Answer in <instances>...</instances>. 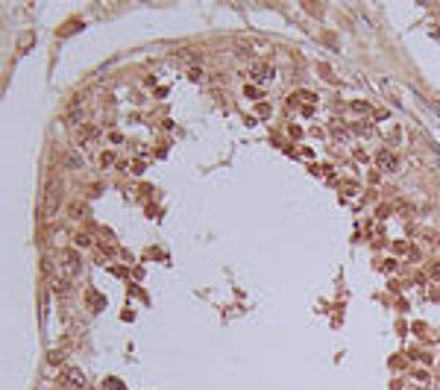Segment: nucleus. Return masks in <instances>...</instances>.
Returning <instances> with one entry per match:
<instances>
[{
  "instance_id": "15",
  "label": "nucleus",
  "mask_w": 440,
  "mask_h": 390,
  "mask_svg": "<svg viewBox=\"0 0 440 390\" xmlns=\"http://www.w3.org/2000/svg\"><path fill=\"white\" fill-rule=\"evenodd\" d=\"M352 112H364V115H367V112H370V106H367V103H361V100H355V103H352Z\"/></svg>"
},
{
  "instance_id": "11",
  "label": "nucleus",
  "mask_w": 440,
  "mask_h": 390,
  "mask_svg": "<svg viewBox=\"0 0 440 390\" xmlns=\"http://www.w3.org/2000/svg\"><path fill=\"white\" fill-rule=\"evenodd\" d=\"M115 164V153L109 150V153H100V167H112Z\"/></svg>"
},
{
  "instance_id": "6",
  "label": "nucleus",
  "mask_w": 440,
  "mask_h": 390,
  "mask_svg": "<svg viewBox=\"0 0 440 390\" xmlns=\"http://www.w3.org/2000/svg\"><path fill=\"white\" fill-rule=\"evenodd\" d=\"M97 135H100V130L97 127H82V130L76 132V138H79V144H91Z\"/></svg>"
},
{
  "instance_id": "12",
  "label": "nucleus",
  "mask_w": 440,
  "mask_h": 390,
  "mask_svg": "<svg viewBox=\"0 0 440 390\" xmlns=\"http://www.w3.org/2000/svg\"><path fill=\"white\" fill-rule=\"evenodd\" d=\"M73 244H76V247H91V238L79 232V235H73Z\"/></svg>"
},
{
  "instance_id": "7",
  "label": "nucleus",
  "mask_w": 440,
  "mask_h": 390,
  "mask_svg": "<svg viewBox=\"0 0 440 390\" xmlns=\"http://www.w3.org/2000/svg\"><path fill=\"white\" fill-rule=\"evenodd\" d=\"M56 205H59V194H56V188H47V214H53V211H56Z\"/></svg>"
},
{
  "instance_id": "1",
  "label": "nucleus",
  "mask_w": 440,
  "mask_h": 390,
  "mask_svg": "<svg viewBox=\"0 0 440 390\" xmlns=\"http://www.w3.org/2000/svg\"><path fill=\"white\" fill-rule=\"evenodd\" d=\"M56 267H59L62 279H76L82 273V259L73 250H59L56 253Z\"/></svg>"
},
{
  "instance_id": "3",
  "label": "nucleus",
  "mask_w": 440,
  "mask_h": 390,
  "mask_svg": "<svg viewBox=\"0 0 440 390\" xmlns=\"http://www.w3.org/2000/svg\"><path fill=\"white\" fill-rule=\"evenodd\" d=\"M250 76H252V82H267V79H273V65H267V62H252Z\"/></svg>"
},
{
  "instance_id": "13",
  "label": "nucleus",
  "mask_w": 440,
  "mask_h": 390,
  "mask_svg": "<svg viewBox=\"0 0 440 390\" xmlns=\"http://www.w3.org/2000/svg\"><path fill=\"white\" fill-rule=\"evenodd\" d=\"M429 276H432L435 282H440V259L432 261V267H429Z\"/></svg>"
},
{
  "instance_id": "9",
  "label": "nucleus",
  "mask_w": 440,
  "mask_h": 390,
  "mask_svg": "<svg viewBox=\"0 0 440 390\" xmlns=\"http://www.w3.org/2000/svg\"><path fill=\"white\" fill-rule=\"evenodd\" d=\"M88 302H91V311H100V308L106 305V299H103L100 293H94V291H88Z\"/></svg>"
},
{
  "instance_id": "14",
  "label": "nucleus",
  "mask_w": 440,
  "mask_h": 390,
  "mask_svg": "<svg viewBox=\"0 0 440 390\" xmlns=\"http://www.w3.org/2000/svg\"><path fill=\"white\" fill-rule=\"evenodd\" d=\"M244 94H247V97H252V100H261V91H258L255 85H247V88H244Z\"/></svg>"
},
{
  "instance_id": "5",
  "label": "nucleus",
  "mask_w": 440,
  "mask_h": 390,
  "mask_svg": "<svg viewBox=\"0 0 440 390\" xmlns=\"http://www.w3.org/2000/svg\"><path fill=\"white\" fill-rule=\"evenodd\" d=\"M299 103H302V115H311V112H314V103H317V94L299 91Z\"/></svg>"
},
{
  "instance_id": "8",
  "label": "nucleus",
  "mask_w": 440,
  "mask_h": 390,
  "mask_svg": "<svg viewBox=\"0 0 440 390\" xmlns=\"http://www.w3.org/2000/svg\"><path fill=\"white\" fill-rule=\"evenodd\" d=\"M103 390H126V385L121 379H115V376H109L106 382H103Z\"/></svg>"
},
{
  "instance_id": "4",
  "label": "nucleus",
  "mask_w": 440,
  "mask_h": 390,
  "mask_svg": "<svg viewBox=\"0 0 440 390\" xmlns=\"http://www.w3.org/2000/svg\"><path fill=\"white\" fill-rule=\"evenodd\" d=\"M376 164H378V170H384V173H393L399 164H396V156L393 153H387V150H381L376 156Z\"/></svg>"
},
{
  "instance_id": "10",
  "label": "nucleus",
  "mask_w": 440,
  "mask_h": 390,
  "mask_svg": "<svg viewBox=\"0 0 440 390\" xmlns=\"http://www.w3.org/2000/svg\"><path fill=\"white\" fill-rule=\"evenodd\" d=\"M68 282H71V279H56V282H53V291L65 296V293L71 291V285H68Z\"/></svg>"
},
{
  "instance_id": "2",
  "label": "nucleus",
  "mask_w": 440,
  "mask_h": 390,
  "mask_svg": "<svg viewBox=\"0 0 440 390\" xmlns=\"http://www.w3.org/2000/svg\"><path fill=\"white\" fill-rule=\"evenodd\" d=\"M62 385H65V390H85V385H88V379H85V373H82V370L71 367V370H65Z\"/></svg>"
}]
</instances>
